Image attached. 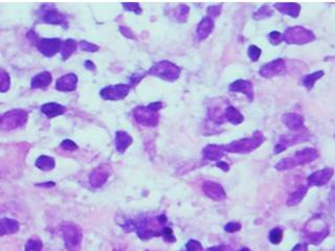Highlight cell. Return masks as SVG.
Returning <instances> with one entry per match:
<instances>
[{"mask_svg": "<svg viewBox=\"0 0 335 251\" xmlns=\"http://www.w3.org/2000/svg\"><path fill=\"white\" fill-rule=\"evenodd\" d=\"M220 12H221L220 6H219V7H218V6H216V7H211V8H209V10H208V14L210 15L209 17L212 19L213 17L218 16Z\"/></svg>", "mask_w": 335, "mask_h": 251, "instance_id": "cell-42", "label": "cell"}, {"mask_svg": "<svg viewBox=\"0 0 335 251\" xmlns=\"http://www.w3.org/2000/svg\"><path fill=\"white\" fill-rule=\"evenodd\" d=\"M186 248L187 251H202V245L196 240H190Z\"/></svg>", "mask_w": 335, "mask_h": 251, "instance_id": "cell-37", "label": "cell"}, {"mask_svg": "<svg viewBox=\"0 0 335 251\" xmlns=\"http://www.w3.org/2000/svg\"><path fill=\"white\" fill-rule=\"evenodd\" d=\"M161 234H162V236H163L165 242L173 243V242L176 241V237L174 236L173 230L170 228V227H164V228L161 231Z\"/></svg>", "mask_w": 335, "mask_h": 251, "instance_id": "cell-35", "label": "cell"}, {"mask_svg": "<svg viewBox=\"0 0 335 251\" xmlns=\"http://www.w3.org/2000/svg\"><path fill=\"white\" fill-rule=\"evenodd\" d=\"M149 75L158 77L162 80L174 82L181 75V68L169 61H160L155 63L149 70Z\"/></svg>", "mask_w": 335, "mask_h": 251, "instance_id": "cell-4", "label": "cell"}, {"mask_svg": "<svg viewBox=\"0 0 335 251\" xmlns=\"http://www.w3.org/2000/svg\"><path fill=\"white\" fill-rule=\"evenodd\" d=\"M208 251H224V247L223 246H214L208 249Z\"/></svg>", "mask_w": 335, "mask_h": 251, "instance_id": "cell-47", "label": "cell"}, {"mask_svg": "<svg viewBox=\"0 0 335 251\" xmlns=\"http://www.w3.org/2000/svg\"><path fill=\"white\" fill-rule=\"evenodd\" d=\"M62 41L58 38H42L36 39V46L38 51L45 57L52 58L61 51Z\"/></svg>", "mask_w": 335, "mask_h": 251, "instance_id": "cell-7", "label": "cell"}, {"mask_svg": "<svg viewBox=\"0 0 335 251\" xmlns=\"http://www.w3.org/2000/svg\"><path fill=\"white\" fill-rule=\"evenodd\" d=\"M240 251H249V249L248 248H242Z\"/></svg>", "mask_w": 335, "mask_h": 251, "instance_id": "cell-49", "label": "cell"}, {"mask_svg": "<svg viewBox=\"0 0 335 251\" xmlns=\"http://www.w3.org/2000/svg\"><path fill=\"white\" fill-rule=\"evenodd\" d=\"M217 166H218V167H220V169H221V170H223L224 172H227V171L230 170V169H229V167H230V166H229V164H227L226 162H223V161H219V162L217 163Z\"/></svg>", "mask_w": 335, "mask_h": 251, "instance_id": "cell-45", "label": "cell"}, {"mask_svg": "<svg viewBox=\"0 0 335 251\" xmlns=\"http://www.w3.org/2000/svg\"><path fill=\"white\" fill-rule=\"evenodd\" d=\"M77 50V42L73 39H67L65 41L62 42V45H61V56H62V59L64 60H67L71 55H73Z\"/></svg>", "mask_w": 335, "mask_h": 251, "instance_id": "cell-26", "label": "cell"}, {"mask_svg": "<svg viewBox=\"0 0 335 251\" xmlns=\"http://www.w3.org/2000/svg\"><path fill=\"white\" fill-rule=\"evenodd\" d=\"M214 29V21L210 17H205L197 27V36L199 40H205Z\"/></svg>", "mask_w": 335, "mask_h": 251, "instance_id": "cell-21", "label": "cell"}, {"mask_svg": "<svg viewBox=\"0 0 335 251\" xmlns=\"http://www.w3.org/2000/svg\"><path fill=\"white\" fill-rule=\"evenodd\" d=\"M291 251H307V244H297Z\"/></svg>", "mask_w": 335, "mask_h": 251, "instance_id": "cell-44", "label": "cell"}, {"mask_svg": "<svg viewBox=\"0 0 335 251\" xmlns=\"http://www.w3.org/2000/svg\"><path fill=\"white\" fill-rule=\"evenodd\" d=\"M78 77L75 74H67L59 78L56 82V88L60 91H74L77 88Z\"/></svg>", "mask_w": 335, "mask_h": 251, "instance_id": "cell-13", "label": "cell"}, {"mask_svg": "<svg viewBox=\"0 0 335 251\" xmlns=\"http://www.w3.org/2000/svg\"><path fill=\"white\" fill-rule=\"evenodd\" d=\"M202 189H203V192L206 193V195L209 198L213 199L214 201H222L226 197V194L224 192L223 187L217 182L207 181L203 183Z\"/></svg>", "mask_w": 335, "mask_h": 251, "instance_id": "cell-12", "label": "cell"}, {"mask_svg": "<svg viewBox=\"0 0 335 251\" xmlns=\"http://www.w3.org/2000/svg\"><path fill=\"white\" fill-rule=\"evenodd\" d=\"M283 238V231L280 228H273L269 233V240L272 244L278 245Z\"/></svg>", "mask_w": 335, "mask_h": 251, "instance_id": "cell-31", "label": "cell"}, {"mask_svg": "<svg viewBox=\"0 0 335 251\" xmlns=\"http://www.w3.org/2000/svg\"><path fill=\"white\" fill-rule=\"evenodd\" d=\"M85 65H86V68L87 69H90V70H94L95 68H94V64L91 62V61H87L86 63H85Z\"/></svg>", "mask_w": 335, "mask_h": 251, "instance_id": "cell-48", "label": "cell"}, {"mask_svg": "<svg viewBox=\"0 0 335 251\" xmlns=\"http://www.w3.org/2000/svg\"><path fill=\"white\" fill-rule=\"evenodd\" d=\"M53 78L51 73L49 71H43L38 75H36L31 82V86L33 89H38V88H47L52 84Z\"/></svg>", "mask_w": 335, "mask_h": 251, "instance_id": "cell-16", "label": "cell"}, {"mask_svg": "<svg viewBox=\"0 0 335 251\" xmlns=\"http://www.w3.org/2000/svg\"><path fill=\"white\" fill-rule=\"evenodd\" d=\"M317 157H318V153L315 149L307 148V149H304V150L296 152L292 157L284 158L283 160H281L276 165V169L279 170V171L292 169V167H294L296 165H302V164H306L308 162L313 161Z\"/></svg>", "mask_w": 335, "mask_h": 251, "instance_id": "cell-1", "label": "cell"}, {"mask_svg": "<svg viewBox=\"0 0 335 251\" xmlns=\"http://www.w3.org/2000/svg\"><path fill=\"white\" fill-rule=\"evenodd\" d=\"M133 115L140 125L147 127H155L158 124L159 116L156 112L149 109L148 107H138V108L133 111Z\"/></svg>", "mask_w": 335, "mask_h": 251, "instance_id": "cell-9", "label": "cell"}, {"mask_svg": "<svg viewBox=\"0 0 335 251\" xmlns=\"http://www.w3.org/2000/svg\"><path fill=\"white\" fill-rule=\"evenodd\" d=\"M11 86V78L6 70L0 69V92H7Z\"/></svg>", "mask_w": 335, "mask_h": 251, "instance_id": "cell-30", "label": "cell"}, {"mask_svg": "<svg viewBox=\"0 0 335 251\" xmlns=\"http://www.w3.org/2000/svg\"><path fill=\"white\" fill-rule=\"evenodd\" d=\"M283 122L292 131H297L304 128V118L303 116L295 114V113H288L283 116Z\"/></svg>", "mask_w": 335, "mask_h": 251, "instance_id": "cell-18", "label": "cell"}, {"mask_svg": "<svg viewBox=\"0 0 335 251\" xmlns=\"http://www.w3.org/2000/svg\"><path fill=\"white\" fill-rule=\"evenodd\" d=\"M130 90L129 85L118 84V85H111L103 88L100 92L101 98L107 101H118L126 98Z\"/></svg>", "mask_w": 335, "mask_h": 251, "instance_id": "cell-8", "label": "cell"}, {"mask_svg": "<svg viewBox=\"0 0 335 251\" xmlns=\"http://www.w3.org/2000/svg\"><path fill=\"white\" fill-rule=\"evenodd\" d=\"M322 76H324V73H322V71H316V73L314 74H311V75H308L304 78L303 80V84H304V86L307 88V89H311L313 86H314V83L320 79Z\"/></svg>", "mask_w": 335, "mask_h": 251, "instance_id": "cell-29", "label": "cell"}, {"mask_svg": "<svg viewBox=\"0 0 335 251\" xmlns=\"http://www.w3.org/2000/svg\"><path fill=\"white\" fill-rule=\"evenodd\" d=\"M271 14H272V12L269 8L263 7L255 14V19H262V18H265V17H269Z\"/></svg>", "mask_w": 335, "mask_h": 251, "instance_id": "cell-36", "label": "cell"}, {"mask_svg": "<svg viewBox=\"0 0 335 251\" xmlns=\"http://www.w3.org/2000/svg\"><path fill=\"white\" fill-rule=\"evenodd\" d=\"M263 140H264V138H263L261 133H255L253 137L234 141L230 145L223 146V149L224 151L230 153H249L260 147Z\"/></svg>", "mask_w": 335, "mask_h": 251, "instance_id": "cell-5", "label": "cell"}, {"mask_svg": "<svg viewBox=\"0 0 335 251\" xmlns=\"http://www.w3.org/2000/svg\"><path fill=\"white\" fill-rule=\"evenodd\" d=\"M286 71V65L283 59H277L265 65H263L260 69V75L263 78H272L276 76L284 75Z\"/></svg>", "mask_w": 335, "mask_h": 251, "instance_id": "cell-10", "label": "cell"}, {"mask_svg": "<svg viewBox=\"0 0 335 251\" xmlns=\"http://www.w3.org/2000/svg\"><path fill=\"white\" fill-rule=\"evenodd\" d=\"M224 229L225 231L227 232H237L241 229V225L239 224V223H236V222H230V223H227L224 227Z\"/></svg>", "mask_w": 335, "mask_h": 251, "instance_id": "cell-39", "label": "cell"}, {"mask_svg": "<svg viewBox=\"0 0 335 251\" xmlns=\"http://www.w3.org/2000/svg\"><path fill=\"white\" fill-rule=\"evenodd\" d=\"M223 153V146L209 145L203 149V158L207 160H219L222 158Z\"/></svg>", "mask_w": 335, "mask_h": 251, "instance_id": "cell-20", "label": "cell"}, {"mask_svg": "<svg viewBox=\"0 0 335 251\" xmlns=\"http://www.w3.org/2000/svg\"><path fill=\"white\" fill-rule=\"evenodd\" d=\"M28 121V112L21 109H14L0 115V130L11 131L22 127Z\"/></svg>", "mask_w": 335, "mask_h": 251, "instance_id": "cell-3", "label": "cell"}, {"mask_svg": "<svg viewBox=\"0 0 335 251\" xmlns=\"http://www.w3.org/2000/svg\"><path fill=\"white\" fill-rule=\"evenodd\" d=\"M132 143V137L124 131H118L115 135V147L118 152H125L126 149Z\"/></svg>", "mask_w": 335, "mask_h": 251, "instance_id": "cell-23", "label": "cell"}, {"mask_svg": "<svg viewBox=\"0 0 335 251\" xmlns=\"http://www.w3.org/2000/svg\"><path fill=\"white\" fill-rule=\"evenodd\" d=\"M61 148H63L64 150L66 151H69V152H73V151H76L78 149V146L76 145V143L73 141V140H69V139H65L61 142Z\"/></svg>", "mask_w": 335, "mask_h": 251, "instance_id": "cell-38", "label": "cell"}, {"mask_svg": "<svg viewBox=\"0 0 335 251\" xmlns=\"http://www.w3.org/2000/svg\"><path fill=\"white\" fill-rule=\"evenodd\" d=\"M269 40L272 44L277 45L283 40V35H281V33L279 32H271L269 34Z\"/></svg>", "mask_w": 335, "mask_h": 251, "instance_id": "cell-40", "label": "cell"}, {"mask_svg": "<svg viewBox=\"0 0 335 251\" xmlns=\"http://www.w3.org/2000/svg\"><path fill=\"white\" fill-rule=\"evenodd\" d=\"M55 159L53 157L42 155L37 160H36V166L41 171H52L55 167Z\"/></svg>", "mask_w": 335, "mask_h": 251, "instance_id": "cell-27", "label": "cell"}, {"mask_svg": "<svg viewBox=\"0 0 335 251\" xmlns=\"http://www.w3.org/2000/svg\"><path fill=\"white\" fill-rule=\"evenodd\" d=\"M274 7H276L281 13L285 15H289L293 18H296L301 11V7L297 4H276Z\"/></svg>", "mask_w": 335, "mask_h": 251, "instance_id": "cell-24", "label": "cell"}, {"mask_svg": "<svg viewBox=\"0 0 335 251\" xmlns=\"http://www.w3.org/2000/svg\"><path fill=\"white\" fill-rule=\"evenodd\" d=\"M315 39L312 32L303 27H294L287 29L283 35V40L288 44H305Z\"/></svg>", "mask_w": 335, "mask_h": 251, "instance_id": "cell-6", "label": "cell"}, {"mask_svg": "<svg viewBox=\"0 0 335 251\" xmlns=\"http://www.w3.org/2000/svg\"><path fill=\"white\" fill-rule=\"evenodd\" d=\"M109 173L107 171V169H104L103 166H99L91 173L89 181L93 187H100L107 181Z\"/></svg>", "mask_w": 335, "mask_h": 251, "instance_id": "cell-17", "label": "cell"}, {"mask_svg": "<svg viewBox=\"0 0 335 251\" xmlns=\"http://www.w3.org/2000/svg\"><path fill=\"white\" fill-rule=\"evenodd\" d=\"M161 107H162V104H161L160 102H155V103L150 104V105L148 106V108L151 109V110L154 111V112H156L157 110H159V109L161 108Z\"/></svg>", "mask_w": 335, "mask_h": 251, "instance_id": "cell-43", "label": "cell"}, {"mask_svg": "<svg viewBox=\"0 0 335 251\" xmlns=\"http://www.w3.org/2000/svg\"><path fill=\"white\" fill-rule=\"evenodd\" d=\"M80 49L84 52H89V53H94V52H98L99 51V46L94 45L92 43H89L87 41H81L80 44Z\"/></svg>", "mask_w": 335, "mask_h": 251, "instance_id": "cell-34", "label": "cell"}, {"mask_svg": "<svg viewBox=\"0 0 335 251\" xmlns=\"http://www.w3.org/2000/svg\"><path fill=\"white\" fill-rule=\"evenodd\" d=\"M333 176V170L330 167H326L324 170H319L311 174L308 177V184L315 185V186H322L326 185Z\"/></svg>", "mask_w": 335, "mask_h": 251, "instance_id": "cell-11", "label": "cell"}, {"mask_svg": "<svg viewBox=\"0 0 335 251\" xmlns=\"http://www.w3.org/2000/svg\"><path fill=\"white\" fill-rule=\"evenodd\" d=\"M306 193H307V187L301 186L297 190H295L294 193H291L289 195L288 199H287V205H289V206L296 205L297 203H300L303 200Z\"/></svg>", "mask_w": 335, "mask_h": 251, "instance_id": "cell-28", "label": "cell"}, {"mask_svg": "<svg viewBox=\"0 0 335 251\" xmlns=\"http://www.w3.org/2000/svg\"><path fill=\"white\" fill-rule=\"evenodd\" d=\"M123 7L125 8V10L134 12L136 14H139L141 12V9L139 8L138 4H123Z\"/></svg>", "mask_w": 335, "mask_h": 251, "instance_id": "cell-41", "label": "cell"}, {"mask_svg": "<svg viewBox=\"0 0 335 251\" xmlns=\"http://www.w3.org/2000/svg\"><path fill=\"white\" fill-rule=\"evenodd\" d=\"M330 203H331L332 205L335 206V186L333 187L332 192H331V195H330Z\"/></svg>", "mask_w": 335, "mask_h": 251, "instance_id": "cell-46", "label": "cell"}, {"mask_svg": "<svg viewBox=\"0 0 335 251\" xmlns=\"http://www.w3.org/2000/svg\"><path fill=\"white\" fill-rule=\"evenodd\" d=\"M230 90L233 92H241L244 93L246 97L253 101L254 100V88H253V84H251L249 81L246 80H238L231 84Z\"/></svg>", "mask_w": 335, "mask_h": 251, "instance_id": "cell-15", "label": "cell"}, {"mask_svg": "<svg viewBox=\"0 0 335 251\" xmlns=\"http://www.w3.org/2000/svg\"><path fill=\"white\" fill-rule=\"evenodd\" d=\"M19 230V223L12 219L0 220V236L15 233Z\"/></svg>", "mask_w": 335, "mask_h": 251, "instance_id": "cell-22", "label": "cell"}, {"mask_svg": "<svg viewBox=\"0 0 335 251\" xmlns=\"http://www.w3.org/2000/svg\"><path fill=\"white\" fill-rule=\"evenodd\" d=\"M41 111L49 118L62 115L65 112V107L57 103H47L41 107Z\"/></svg>", "mask_w": 335, "mask_h": 251, "instance_id": "cell-19", "label": "cell"}, {"mask_svg": "<svg viewBox=\"0 0 335 251\" xmlns=\"http://www.w3.org/2000/svg\"><path fill=\"white\" fill-rule=\"evenodd\" d=\"M41 20L50 25H63L65 23V16L56 9H47L42 10Z\"/></svg>", "mask_w": 335, "mask_h": 251, "instance_id": "cell-14", "label": "cell"}, {"mask_svg": "<svg viewBox=\"0 0 335 251\" xmlns=\"http://www.w3.org/2000/svg\"><path fill=\"white\" fill-rule=\"evenodd\" d=\"M42 249H43L42 242L40 240H34V238L29 240L26 246V251H42Z\"/></svg>", "mask_w": 335, "mask_h": 251, "instance_id": "cell-32", "label": "cell"}, {"mask_svg": "<svg viewBox=\"0 0 335 251\" xmlns=\"http://www.w3.org/2000/svg\"><path fill=\"white\" fill-rule=\"evenodd\" d=\"M61 231L63 234L65 248L68 251H80L82 231L79 226L71 222H65L61 226Z\"/></svg>", "mask_w": 335, "mask_h": 251, "instance_id": "cell-2", "label": "cell"}, {"mask_svg": "<svg viewBox=\"0 0 335 251\" xmlns=\"http://www.w3.org/2000/svg\"><path fill=\"white\" fill-rule=\"evenodd\" d=\"M261 56V50L259 49V47H257L256 45H250L248 47V57L250 58L251 61H258V59L260 58Z\"/></svg>", "mask_w": 335, "mask_h": 251, "instance_id": "cell-33", "label": "cell"}, {"mask_svg": "<svg viewBox=\"0 0 335 251\" xmlns=\"http://www.w3.org/2000/svg\"><path fill=\"white\" fill-rule=\"evenodd\" d=\"M225 119L231 122L233 125H239L243 122V115L240 113V111L237 110L235 107L230 106L227 107L225 110Z\"/></svg>", "mask_w": 335, "mask_h": 251, "instance_id": "cell-25", "label": "cell"}]
</instances>
